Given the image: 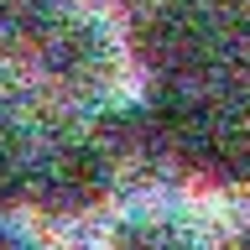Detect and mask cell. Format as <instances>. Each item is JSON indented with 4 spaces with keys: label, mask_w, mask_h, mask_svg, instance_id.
Instances as JSON below:
<instances>
[{
    "label": "cell",
    "mask_w": 250,
    "mask_h": 250,
    "mask_svg": "<svg viewBox=\"0 0 250 250\" xmlns=\"http://www.w3.org/2000/svg\"><path fill=\"white\" fill-rule=\"evenodd\" d=\"M146 125L198 177H214V183L250 177V130H245V120H234L224 109H214V104H172L162 115H151Z\"/></svg>",
    "instance_id": "obj_1"
},
{
    "label": "cell",
    "mask_w": 250,
    "mask_h": 250,
    "mask_svg": "<svg viewBox=\"0 0 250 250\" xmlns=\"http://www.w3.org/2000/svg\"><path fill=\"white\" fill-rule=\"evenodd\" d=\"M136 58L146 73H156L162 83H193L214 68L219 58V26L208 21V11L188 5V0H167L136 21Z\"/></svg>",
    "instance_id": "obj_2"
},
{
    "label": "cell",
    "mask_w": 250,
    "mask_h": 250,
    "mask_svg": "<svg viewBox=\"0 0 250 250\" xmlns=\"http://www.w3.org/2000/svg\"><path fill=\"white\" fill-rule=\"evenodd\" d=\"M31 193L47 214H83L109 193V156L94 146H62L37 167Z\"/></svg>",
    "instance_id": "obj_3"
},
{
    "label": "cell",
    "mask_w": 250,
    "mask_h": 250,
    "mask_svg": "<svg viewBox=\"0 0 250 250\" xmlns=\"http://www.w3.org/2000/svg\"><path fill=\"white\" fill-rule=\"evenodd\" d=\"M37 42H42L47 73L58 78V83H68V89H94V83L109 73L104 37L94 26H83V21H52Z\"/></svg>",
    "instance_id": "obj_4"
},
{
    "label": "cell",
    "mask_w": 250,
    "mask_h": 250,
    "mask_svg": "<svg viewBox=\"0 0 250 250\" xmlns=\"http://www.w3.org/2000/svg\"><path fill=\"white\" fill-rule=\"evenodd\" d=\"M58 21V11H52V0H0V31L5 37H26V42H37L47 26Z\"/></svg>",
    "instance_id": "obj_5"
},
{
    "label": "cell",
    "mask_w": 250,
    "mask_h": 250,
    "mask_svg": "<svg viewBox=\"0 0 250 250\" xmlns=\"http://www.w3.org/2000/svg\"><path fill=\"white\" fill-rule=\"evenodd\" d=\"M109 250H183V245H177V234H172L167 224L141 219V224H125V229L109 240Z\"/></svg>",
    "instance_id": "obj_6"
},
{
    "label": "cell",
    "mask_w": 250,
    "mask_h": 250,
    "mask_svg": "<svg viewBox=\"0 0 250 250\" xmlns=\"http://www.w3.org/2000/svg\"><path fill=\"white\" fill-rule=\"evenodd\" d=\"M11 188H16V156L5 151V146H0V198H5Z\"/></svg>",
    "instance_id": "obj_7"
},
{
    "label": "cell",
    "mask_w": 250,
    "mask_h": 250,
    "mask_svg": "<svg viewBox=\"0 0 250 250\" xmlns=\"http://www.w3.org/2000/svg\"><path fill=\"white\" fill-rule=\"evenodd\" d=\"M229 16H234V26L250 37V0H229Z\"/></svg>",
    "instance_id": "obj_8"
},
{
    "label": "cell",
    "mask_w": 250,
    "mask_h": 250,
    "mask_svg": "<svg viewBox=\"0 0 250 250\" xmlns=\"http://www.w3.org/2000/svg\"><path fill=\"white\" fill-rule=\"evenodd\" d=\"M0 250H16V245H11V240H0Z\"/></svg>",
    "instance_id": "obj_9"
}]
</instances>
